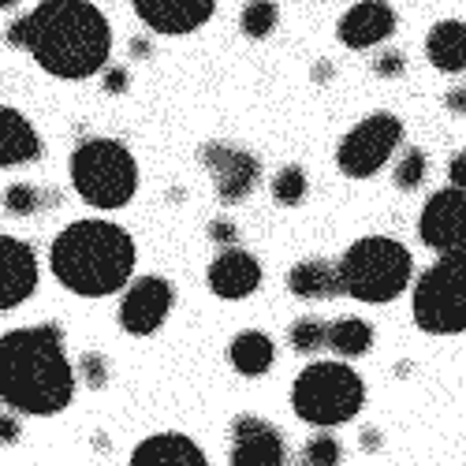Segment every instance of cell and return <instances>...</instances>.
Returning <instances> with one entry per match:
<instances>
[{
    "label": "cell",
    "instance_id": "cell-31",
    "mask_svg": "<svg viewBox=\"0 0 466 466\" xmlns=\"http://www.w3.org/2000/svg\"><path fill=\"white\" fill-rule=\"evenodd\" d=\"M127 83H131L127 67H116V64H108V67L101 71V90H105V94H127Z\"/></svg>",
    "mask_w": 466,
    "mask_h": 466
},
{
    "label": "cell",
    "instance_id": "cell-12",
    "mask_svg": "<svg viewBox=\"0 0 466 466\" xmlns=\"http://www.w3.org/2000/svg\"><path fill=\"white\" fill-rule=\"evenodd\" d=\"M37 284H42L37 250L26 239L0 231V314H12L23 302H30Z\"/></svg>",
    "mask_w": 466,
    "mask_h": 466
},
{
    "label": "cell",
    "instance_id": "cell-18",
    "mask_svg": "<svg viewBox=\"0 0 466 466\" xmlns=\"http://www.w3.org/2000/svg\"><path fill=\"white\" fill-rule=\"evenodd\" d=\"M127 466H209V459L187 433H153L135 444Z\"/></svg>",
    "mask_w": 466,
    "mask_h": 466
},
{
    "label": "cell",
    "instance_id": "cell-24",
    "mask_svg": "<svg viewBox=\"0 0 466 466\" xmlns=\"http://www.w3.org/2000/svg\"><path fill=\"white\" fill-rule=\"evenodd\" d=\"M268 190H273V202L277 206H302L306 194H309V179H306V168L302 165H284L273 183H268Z\"/></svg>",
    "mask_w": 466,
    "mask_h": 466
},
{
    "label": "cell",
    "instance_id": "cell-3",
    "mask_svg": "<svg viewBox=\"0 0 466 466\" xmlns=\"http://www.w3.org/2000/svg\"><path fill=\"white\" fill-rule=\"evenodd\" d=\"M138 247L131 231L116 220L83 217L56 231L49 243V273L79 299H105L124 291L135 277Z\"/></svg>",
    "mask_w": 466,
    "mask_h": 466
},
{
    "label": "cell",
    "instance_id": "cell-1",
    "mask_svg": "<svg viewBox=\"0 0 466 466\" xmlns=\"http://www.w3.org/2000/svg\"><path fill=\"white\" fill-rule=\"evenodd\" d=\"M79 377L67 355L64 325L42 321L0 336V407L23 418H49L71 407Z\"/></svg>",
    "mask_w": 466,
    "mask_h": 466
},
{
    "label": "cell",
    "instance_id": "cell-9",
    "mask_svg": "<svg viewBox=\"0 0 466 466\" xmlns=\"http://www.w3.org/2000/svg\"><path fill=\"white\" fill-rule=\"evenodd\" d=\"M202 165L209 168L213 176V187H217V198L224 206H239L247 202L258 179H261V161L254 157L250 149L243 146H231V142H206L202 146Z\"/></svg>",
    "mask_w": 466,
    "mask_h": 466
},
{
    "label": "cell",
    "instance_id": "cell-28",
    "mask_svg": "<svg viewBox=\"0 0 466 466\" xmlns=\"http://www.w3.org/2000/svg\"><path fill=\"white\" fill-rule=\"evenodd\" d=\"M425 176H430V157H425L421 149H407L403 157L396 161V172H392L400 190H418L425 183Z\"/></svg>",
    "mask_w": 466,
    "mask_h": 466
},
{
    "label": "cell",
    "instance_id": "cell-30",
    "mask_svg": "<svg viewBox=\"0 0 466 466\" xmlns=\"http://www.w3.org/2000/svg\"><path fill=\"white\" fill-rule=\"evenodd\" d=\"M19 441H23V414L5 407V410H0V448H12Z\"/></svg>",
    "mask_w": 466,
    "mask_h": 466
},
{
    "label": "cell",
    "instance_id": "cell-15",
    "mask_svg": "<svg viewBox=\"0 0 466 466\" xmlns=\"http://www.w3.org/2000/svg\"><path fill=\"white\" fill-rule=\"evenodd\" d=\"M131 5L146 30L165 37L194 34L217 15V0H131Z\"/></svg>",
    "mask_w": 466,
    "mask_h": 466
},
{
    "label": "cell",
    "instance_id": "cell-10",
    "mask_svg": "<svg viewBox=\"0 0 466 466\" xmlns=\"http://www.w3.org/2000/svg\"><path fill=\"white\" fill-rule=\"evenodd\" d=\"M172 306H176V288L165 277H153V273L135 277L120 299V329L127 336H153L165 329Z\"/></svg>",
    "mask_w": 466,
    "mask_h": 466
},
{
    "label": "cell",
    "instance_id": "cell-25",
    "mask_svg": "<svg viewBox=\"0 0 466 466\" xmlns=\"http://www.w3.org/2000/svg\"><path fill=\"white\" fill-rule=\"evenodd\" d=\"M288 343L295 347L299 355H321L329 343V321L321 318H299L288 329Z\"/></svg>",
    "mask_w": 466,
    "mask_h": 466
},
{
    "label": "cell",
    "instance_id": "cell-37",
    "mask_svg": "<svg viewBox=\"0 0 466 466\" xmlns=\"http://www.w3.org/2000/svg\"><path fill=\"white\" fill-rule=\"evenodd\" d=\"M131 49H135L138 56H142V53H153V46L146 42V37H138V42H131Z\"/></svg>",
    "mask_w": 466,
    "mask_h": 466
},
{
    "label": "cell",
    "instance_id": "cell-21",
    "mask_svg": "<svg viewBox=\"0 0 466 466\" xmlns=\"http://www.w3.org/2000/svg\"><path fill=\"white\" fill-rule=\"evenodd\" d=\"M228 362L243 377H265L277 362V343H273L268 332H258V329L239 332L236 339L228 343Z\"/></svg>",
    "mask_w": 466,
    "mask_h": 466
},
{
    "label": "cell",
    "instance_id": "cell-19",
    "mask_svg": "<svg viewBox=\"0 0 466 466\" xmlns=\"http://www.w3.org/2000/svg\"><path fill=\"white\" fill-rule=\"evenodd\" d=\"M288 291H291L295 299H302V302H329V299L343 295L336 261H329V258L295 261V265L288 268Z\"/></svg>",
    "mask_w": 466,
    "mask_h": 466
},
{
    "label": "cell",
    "instance_id": "cell-4",
    "mask_svg": "<svg viewBox=\"0 0 466 466\" xmlns=\"http://www.w3.org/2000/svg\"><path fill=\"white\" fill-rule=\"evenodd\" d=\"M336 268H339V284L347 299H359L366 306H384L407 291L414 277V258L392 236H362L343 250Z\"/></svg>",
    "mask_w": 466,
    "mask_h": 466
},
{
    "label": "cell",
    "instance_id": "cell-8",
    "mask_svg": "<svg viewBox=\"0 0 466 466\" xmlns=\"http://www.w3.org/2000/svg\"><path fill=\"white\" fill-rule=\"evenodd\" d=\"M403 142V120L396 112H370L366 120H359L351 131H347L336 146V165L347 179H370L377 176L392 153Z\"/></svg>",
    "mask_w": 466,
    "mask_h": 466
},
{
    "label": "cell",
    "instance_id": "cell-26",
    "mask_svg": "<svg viewBox=\"0 0 466 466\" xmlns=\"http://www.w3.org/2000/svg\"><path fill=\"white\" fill-rule=\"evenodd\" d=\"M46 209V190L42 187H34V183H26V179H19V183H8L5 187V213L8 217H34V213H42Z\"/></svg>",
    "mask_w": 466,
    "mask_h": 466
},
{
    "label": "cell",
    "instance_id": "cell-38",
    "mask_svg": "<svg viewBox=\"0 0 466 466\" xmlns=\"http://www.w3.org/2000/svg\"><path fill=\"white\" fill-rule=\"evenodd\" d=\"M19 8V0H0V12H15Z\"/></svg>",
    "mask_w": 466,
    "mask_h": 466
},
{
    "label": "cell",
    "instance_id": "cell-32",
    "mask_svg": "<svg viewBox=\"0 0 466 466\" xmlns=\"http://www.w3.org/2000/svg\"><path fill=\"white\" fill-rule=\"evenodd\" d=\"M209 239H213V243H220V247H236L239 228L231 224V220H209Z\"/></svg>",
    "mask_w": 466,
    "mask_h": 466
},
{
    "label": "cell",
    "instance_id": "cell-17",
    "mask_svg": "<svg viewBox=\"0 0 466 466\" xmlns=\"http://www.w3.org/2000/svg\"><path fill=\"white\" fill-rule=\"evenodd\" d=\"M42 153L46 142L30 124V116L15 105H0V172L42 161Z\"/></svg>",
    "mask_w": 466,
    "mask_h": 466
},
{
    "label": "cell",
    "instance_id": "cell-2",
    "mask_svg": "<svg viewBox=\"0 0 466 466\" xmlns=\"http://www.w3.org/2000/svg\"><path fill=\"white\" fill-rule=\"evenodd\" d=\"M26 23L23 53L53 79L83 83L112 60V26L94 0H37Z\"/></svg>",
    "mask_w": 466,
    "mask_h": 466
},
{
    "label": "cell",
    "instance_id": "cell-20",
    "mask_svg": "<svg viewBox=\"0 0 466 466\" xmlns=\"http://www.w3.org/2000/svg\"><path fill=\"white\" fill-rule=\"evenodd\" d=\"M425 56L444 75H462L466 71V23L459 19H441L425 34Z\"/></svg>",
    "mask_w": 466,
    "mask_h": 466
},
{
    "label": "cell",
    "instance_id": "cell-5",
    "mask_svg": "<svg viewBox=\"0 0 466 466\" xmlns=\"http://www.w3.org/2000/svg\"><path fill=\"white\" fill-rule=\"evenodd\" d=\"M67 172L90 209H124L138 194V161L120 138H83L71 149Z\"/></svg>",
    "mask_w": 466,
    "mask_h": 466
},
{
    "label": "cell",
    "instance_id": "cell-33",
    "mask_svg": "<svg viewBox=\"0 0 466 466\" xmlns=\"http://www.w3.org/2000/svg\"><path fill=\"white\" fill-rule=\"evenodd\" d=\"M373 71L377 75H388V79H396V75H403V53H380L373 60Z\"/></svg>",
    "mask_w": 466,
    "mask_h": 466
},
{
    "label": "cell",
    "instance_id": "cell-29",
    "mask_svg": "<svg viewBox=\"0 0 466 466\" xmlns=\"http://www.w3.org/2000/svg\"><path fill=\"white\" fill-rule=\"evenodd\" d=\"M75 377H79L90 392H101V388L108 384V377H112V370H108V359L101 355V351H86V355H79V362H75Z\"/></svg>",
    "mask_w": 466,
    "mask_h": 466
},
{
    "label": "cell",
    "instance_id": "cell-23",
    "mask_svg": "<svg viewBox=\"0 0 466 466\" xmlns=\"http://www.w3.org/2000/svg\"><path fill=\"white\" fill-rule=\"evenodd\" d=\"M277 23H280L277 0H247L243 12H239V30L250 37V42H265V37L277 30Z\"/></svg>",
    "mask_w": 466,
    "mask_h": 466
},
{
    "label": "cell",
    "instance_id": "cell-36",
    "mask_svg": "<svg viewBox=\"0 0 466 466\" xmlns=\"http://www.w3.org/2000/svg\"><path fill=\"white\" fill-rule=\"evenodd\" d=\"M362 444H366V451H380V437H377V430H366V433H362Z\"/></svg>",
    "mask_w": 466,
    "mask_h": 466
},
{
    "label": "cell",
    "instance_id": "cell-35",
    "mask_svg": "<svg viewBox=\"0 0 466 466\" xmlns=\"http://www.w3.org/2000/svg\"><path fill=\"white\" fill-rule=\"evenodd\" d=\"M444 108H451V112H459V116H466V86H459V90H451V94L444 97Z\"/></svg>",
    "mask_w": 466,
    "mask_h": 466
},
{
    "label": "cell",
    "instance_id": "cell-11",
    "mask_svg": "<svg viewBox=\"0 0 466 466\" xmlns=\"http://www.w3.org/2000/svg\"><path fill=\"white\" fill-rule=\"evenodd\" d=\"M418 239L437 254L466 247V190L462 187H444L421 206Z\"/></svg>",
    "mask_w": 466,
    "mask_h": 466
},
{
    "label": "cell",
    "instance_id": "cell-14",
    "mask_svg": "<svg viewBox=\"0 0 466 466\" xmlns=\"http://www.w3.org/2000/svg\"><path fill=\"white\" fill-rule=\"evenodd\" d=\"M396 8L388 5V0H359V5H351L339 23H336V37L343 49H373V46H384L388 37L396 34Z\"/></svg>",
    "mask_w": 466,
    "mask_h": 466
},
{
    "label": "cell",
    "instance_id": "cell-6",
    "mask_svg": "<svg viewBox=\"0 0 466 466\" xmlns=\"http://www.w3.org/2000/svg\"><path fill=\"white\" fill-rule=\"evenodd\" d=\"M366 407V380L347 362H309L291 384V410L318 430H336Z\"/></svg>",
    "mask_w": 466,
    "mask_h": 466
},
{
    "label": "cell",
    "instance_id": "cell-22",
    "mask_svg": "<svg viewBox=\"0 0 466 466\" xmlns=\"http://www.w3.org/2000/svg\"><path fill=\"white\" fill-rule=\"evenodd\" d=\"M329 351L339 359H359L373 347V325L362 318H339L329 325Z\"/></svg>",
    "mask_w": 466,
    "mask_h": 466
},
{
    "label": "cell",
    "instance_id": "cell-34",
    "mask_svg": "<svg viewBox=\"0 0 466 466\" xmlns=\"http://www.w3.org/2000/svg\"><path fill=\"white\" fill-rule=\"evenodd\" d=\"M448 176H451V187H462V190H466V149H462V153H459V157L451 161Z\"/></svg>",
    "mask_w": 466,
    "mask_h": 466
},
{
    "label": "cell",
    "instance_id": "cell-16",
    "mask_svg": "<svg viewBox=\"0 0 466 466\" xmlns=\"http://www.w3.org/2000/svg\"><path fill=\"white\" fill-rule=\"evenodd\" d=\"M206 284L224 302L250 299L261 288V261L243 247H224L206 268Z\"/></svg>",
    "mask_w": 466,
    "mask_h": 466
},
{
    "label": "cell",
    "instance_id": "cell-13",
    "mask_svg": "<svg viewBox=\"0 0 466 466\" xmlns=\"http://www.w3.org/2000/svg\"><path fill=\"white\" fill-rule=\"evenodd\" d=\"M228 466H288L284 433L258 414H236L231 418Z\"/></svg>",
    "mask_w": 466,
    "mask_h": 466
},
{
    "label": "cell",
    "instance_id": "cell-7",
    "mask_svg": "<svg viewBox=\"0 0 466 466\" xmlns=\"http://www.w3.org/2000/svg\"><path fill=\"white\" fill-rule=\"evenodd\" d=\"M414 325L430 336L466 332V247L444 250L414 284L410 295Z\"/></svg>",
    "mask_w": 466,
    "mask_h": 466
},
{
    "label": "cell",
    "instance_id": "cell-27",
    "mask_svg": "<svg viewBox=\"0 0 466 466\" xmlns=\"http://www.w3.org/2000/svg\"><path fill=\"white\" fill-rule=\"evenodd\" d=\"M339 462H343V444L329 430L309 437L302 444V455H299V466H339Z\"/></svg>",
    "mask_w": 466,
    "mask_h": 466
}]
</instances>
